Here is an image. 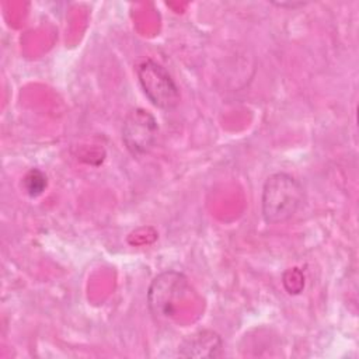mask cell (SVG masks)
Returning <instances> with one entry per match:
<instances>
[{
  "label": "cell",
  "mask_w": 359,
  "mask_h": 359,
  "mask_svg": "<svg viewBox=\"0 0 359 359\" xmlns=\"http://www.w3.org/2000/svg\"><path fill=\"white\" fill-rule=\"evenodd\" d=\"M223 341L222 337L212 330L196 331L187 338L178 346V355L181 358H208L213 359L222 355Z\"/></svg>",
  "instance_id": "obj_5"
},
{
  "label": "cell",
  "mask_w": 359,
  "mask_h": 359,
  "mask_svg": "<svg viewBox=\"0 0 359 359\" xmlns=\"http://www.w3.org/2000/svg\"><path fill=\"white\" fill-rule=\"evenodd\" d=\"M48 187V178L45 172L38 168H31L22 178V188L31 198H36L43 194Z\"/></svg>",
  "instance_id": "obj_6"
},
{
  "label": "cell",
  "mask_w": 359,
  "mask_h": 359,
  "mask_svg": "<svg viewBox=\"0 0 359 359\" xmlns=\"http://www.w3.org/2000/svg\"><path fill=\"white\" fill-rule=\"evenodd\" d=\"M158 135V123L153 114L143 108H133L122 125V142L126 150L140 157L151 150Z\"/></svg>",
  "instance_id": "obj_4"
},
{
  "label": "cell",
  "mask_w": 359,
  "mask_h": 359,
  "mask_svg": "<svg viewBox=\"0 0 359 359\" xmlns=\"http://www.w3.org/2000/svg\"><path fill=\"white\" fill-rule=\"evenodd\" d=\"M283 286L289 294H299L304 287V276L299 268H290L283 273Z\"/></svg>",
  "instance_id": "obj_7"
},
{
  "label": "cell",
  "mask_w": 359,
  "mask_h": 359,
  "mask_svg": "<svg viewBox=\"0 0 359 359\" xmlns=\"http://www.w3.org/2000/svg\"><path fill=\"white\" fill-rule=\"evenodd\" d=\"M137 80L149 101L160 109H172L180 102V88L160 63L146 59L137 69Z\"/></svg>",
  "instance_id": "obj_3"
},
{
  "label": "cell",
  "mask_w": 359,
  "mask_h": 359,
  "mask_svg": "<svg viewBox=\"0 0 359 359\" xmlns=\"http://www.w3.org/2000/svg\"><path fill=\"white\" fill-rule=\"evenodd\" d=\"M189 289L188 278L178 271H164L150 283L147 290V306L158 320L174 317L180 303Z\"/></svg>",
  "instance_id": "obj_2"
},
{
  "label": "cell",
  "mask_w": 359,
  "mask_h": 359,
  "mask_svg": "<svg viewBox=\"0 0 359 359\" xmlns=\"http://www.w3.org/2000/svg\"><path fill=\"white\" fill-rule=\"evenodd\" d=\"M304 199L302 184L286 172L269 175L262 187V216L268 224L289 220L299 210Z\"/></svg>",
  "instance_id": "obj_1"
},
{
  "label": "cell",
  "mask_w": 359,
  "mask_h": 359,
  "mask_svg": "<svg viewBox=\"0 0 359 359\" xmlns=\"http://www.w3.org/2000/svg\"><path fill=\"white\" fill-rule=\"evenodd\" d=\"M272 4H275V6H279V7H292V8H293V7H300V6H304L306 3H303V1H299V3H293V1H292V3H290V1H287V3H282V1H280V3H276V1H273Z\"/></svg>",
  "instance_id": "obj_8"
}]
</instances>
